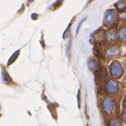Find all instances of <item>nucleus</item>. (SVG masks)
I'll return each mask as SVG.
<instances>
[{
  "instance_id": "nucleus-6",
  "label": "nucleus",
  "mask_w": 126,
  "mask_h": 126,
  "mask_svg": "<svg viewBox=\"0 0 126 126\" xmlns=\"http://www.w3.org/2000/svg\"><path fill=\"white\" fill-rule=\"evenodd\" d=\"M115 6L117 8V10L123 12L126 9V0H120V1L115 4Z\"/></svg>"
},
{
  "instance_id": "nucleus-17",
  "label": "nucleus",
  "mask_w": 126,
  "mask_h": 126,
  "mask_svg": "<svg viewBox=\"0 0 126 126\" xmlns=\"http://www.w3.org/2000/svg\"><path fill=\"white\" fill-rule=\"evenodd\" d=\"M111 126H121V124H120V123L117 122V121H113V122L111 123Z\"/></svg>"
},
{
  "instance_id": "nucleus-3",
  "label": "nucleus",
  "mask_w": 126,
  "mask_h": 126,
  "mask_svg": "<svg viewBox=\"0 0 126 126\" xmlns=\"http://www.w3.org/2000/svg\"><path fill=\"white\" fill-rule=\"evenodd\" d=\"M115 18H116V13H115V11L108 10L107 12H106L105 18H104V22H105L107 25H109V24H111L112 22H113Z\"/></svg>"
},
{
  "instance_id": "nucleus-13",
  "label": "nucleus",
  "mask_w": 126,
  "mask_h": 126,
  "mask_svg": "<svg viewBox=\"0 0 126 126\" xmlns=\"http://www.w3.org/2000/svg\"><path fill=\"white\" fill-rule=\"evenodd\" d=\"M63 3V0H57V2L55 3L54 4H53L52 6H51V8L52 9H55V8H57V7H58L60 4Z\"/></svg>"
},
{
  "instance_id": "nucleus-1",
  "label": "nucleus",
  "mask_w": 126,
  "mask_h": 126,
  "mask_svg": "<svg viewBox=\"0 0 126 126\" xmlns=\"http://www.w3.org/2000/svg\"><path fill=\"white\" fill-rule=\"evenodd\" d=\"M109 70H110V73H111L112 77L116 79H119L121 76L123 75V67L121 66L118 62H113L109 67Z\"/></svg>"
},
{
  "instance_id": "nucleus-23",
  "label": "nucleus",
  "mask_w": 126,
  "mask_h": 126,
  "mask_svg": "<svg viewBox=\"0 0 126 126\" xmlns=\"http://www.w3.org/2000/svg\"><path fill=\"white\" fill-rule=\"evenodd\" d=\"M34 0H28V2H33Z\"/></svg>"
},
{
  "instance_id": "nucleus-24",
  "label": "nucleus",
  "mask_w": 126,
  "mask_h": 126,
  "mask_svg": "<svg viewBox=\"0 0 126 126\" xmlns=\"http://www.w3.org/2000/svg\"><path fill=\"white\" fill-rule=\"evenodd\" d=\"M86 126H89V125H88V124H87V125H86Z\"/></svg>"
},
{
  "instance_id": "nucleus-14",
  "label": "nucleus",
  "mask_w": 126,
  "mask_h": 126,
  "mask_svg": "<svg viewBox=\"0 0 126 126\" xmlns=\"http://www.w3.org/2000/svg\"><path fill=\"white\" fill-rule=\"evenodd\" d=\"M70 27H71V24H70V25L68 26L67 28L65 29L64 33H63V39H65V38H67L68 34H69V31H70Z\"/></svg>"
},
{
  "instance_id": "nucleus-18",
  "label": "nucleus",
  "mask_w": 126,
  "mask_h": 126,
  "mask_svg": "<svg viewBox=\"0 0 126 126\" xmlns=\"http://www.w3.org/2000/svg\"><path fill=\"white\" fill-rule=\"evenodd\" d=\"M32 19H38V14H36V13H33L31 16Z\"/></svg>"
},
{
  "instance_id": "nucleus-8",
  "label": "nucleus",
  "mask_w": 126,
  "mask_h": 126,
  "mask_svg": "<svg viewBox=\"0 0 126 126\" xmlns=\"http://www.w3.org/2000/svg\"><path fill=\"white\" fill-rule=\"evenodd\" d=\"M107 39L109 42H114V41L116 40V33L115 31H110L107 34Z\"/></svg>"
},
{
  "instance_id": "nucleus-7",
  "label": "nucleus",
  "mask_w": 126,
  "mask_h": 126,
  "mask_svg": "<svg viewBox=\"0 0 126 126\" xmlns=\"http://www.w3.org/2000/svg\"><path fill=\"white\" fill-rule=\"evenodd\" d=\"M97 67H98V63L96 62V60L95 59H89L88 61V68L90 71H95V70L97 69Z\"/></svg>"
},
{
  "instance_id": "nucleus-12",
  "label": "nucleus",
  "mask_w": 126,
  "mask_h": 126,
  "mask_svg": "<svg viewBox=\"0 0 126 126\" xmlns=\"http://www.w3.org/2000/svg\"><path fill=\"white\" fill-rule=\"evenodd\" d=\"M86 17H84V18H82L81 20L79 21V25H78V27H77V30H76V34H78L79 32L80 27H81L82 24H83V22H84V21L86 20Z\"/></svg>"
},
{
  "instance_id": "nucleus-9",
  "label": "nucleus",
  "mask_w": 126,
  "mask_h": 126,
  "mask_svg": "<svg viewBox=\"0 0 126 126\" xmlns=\"http://www.w3.org/2000/svg\"><path fill=\"white\" fill-rule=\"evenodd\" d=\"M2 81L4 82V84H9L11 82V78L10 76L8 75L7 72H5L4 71L2 72Z\"/></svg>"
},
{
  "instance_id": "nucleus-15",
  "label": "nucleus",
  "mask_w": 126,
  "mask_h": 126,
  "mask_svg": "<svg viewBox=\"0 0 126 126\" xmlns=\"http://www.w3.org/2000/svg\"><path fill=\"white\" fill-rule=\"evenodd\" d=\"M71 46H72V40L69 42V44H68V48H67V55L70 57V51H71Z\"/></svg>"
},
{
  "instance_id": "nucleus-20",
  "label": "nucleus",
  "mask_w": 126,
  "mask_h": 126,
  "mask_svg": "<svg viewBox=\"0 0 126 126\" xmlns=\"http://www.w3.org/2000/svg\"><path fill=\"white\" fill-rule=\"evenodd\" d=\"M121 18H122V19H126V13H124V14L121 15Z\"/></svg>"
},
{
  "instance_id": "nucleus-10",
  "label": "nucleus",
  "mask_w": 126,
  "mask_h": 126,
  "mask_svg": "<svg viewBox=\"0 0 126 126\" xmlns=\"http://www.w3.org/2000/svg\"><path fill=\"white\" fill-rule=\"evenodd\" d=\"M119 36L123 41H126V27H124L120 30Z\"/></svg>"
},
{
  "instance_id": "nucleus-2",
  "label": "nucleus",
  "mask_w": 126,
  "mask_h": 126,
  "mask_svg": "<svg viewBox=\"0 0 126 126\" xmlns=\"http://www.w3.org/2000/svg\"><path fill=\"white\" fill-rule=\"evenodd\" d=\"M103 108H104L106 112L112 113L115 110V103H114L113 100L110 98H106L103 101Z\"/></svg>"
},
{
  "instance_id": "nucleus-16",
  "label": "nucleus",
  "mask_w": 126,
  "mask_h": 126,
  "mask_svg": "<svg viewBox=\"0 0 126 126\" xmlns=\"http://www.w3.org/2000/svg\"><path fill=\"white\" fill-rule=\"evenodd\" d=\"M78 107L79 109L80 108V90L79 89V92H78Z\"/></svg>"
},
{
  "instance_id": "nucleus-4",
  "label": "nucleus",
  "mask_w": 126,
  "mask_h": 126,
  "mask_svg": "<svg viewBox=\"0 0 126 126\" xmlns=\"http://www.w3.org/2000/svg\"><path fill=\"white\" fill-rule=\"evenodd\" d=\"M107 89L110 94H116L118 90L117 83L116 81H114V80H109L107 84Z\"/></svg>"
},
{
  "instance_id": "nucleus-21",
  "label": "nucleus",
  "mask_w": 126,
  "mask_h": 126,
  "mask_svg": "<svg viewBox=\"0 0 126 126\" xmlns=\"http://www.w3.org/2000/svg\"><path fill=\"white\" fill-rule=\"evenodd\" d=\"M124 107L126 108V100H125V101H124Z\"/></svg>"
},
{
  "instance_id": "nucleus-11",
  "label": "nucleus",
  "mask_w": 126,
  "mask_h": 126,
  "mask_svg": "<svg viewBox=\"0 0 126 126\" xmlns=\"http://www.w3.org/2000/svg\"><path fill=\"white\" fill-rule=\"evenodd\" d=\"M19 50H18L16 53H14V54L12 56V57L10 58V60H9V62H8V65H10L12 63H13V61L14 60H16V58H17V57L19 56Z\"/></svg>"
},
{
  "instance_id": "nucleus-5",
  "label": "nucleus",
  "mask_w": 126,
  "mask_h": 126,
  "mask_svg": "<svg viewBox=\"0 0 126 126\" xmlns=\"http://www.w3.org/2000/svg\"><path fill=\"white\" fill-rule=\"evenodd\" d=\"M118 54H119V48L118 47H112V48H110L107 50V55L109 57L117 56Z\"/></svg>"
},
{
  "instance_id": "nucleus-22",
  "label": "nucleus",
  "mask_w": 126,
  "mask_h": 126,
  "mask_svg": "<svg viewBox=\"0 0 126 126\" xmlns=\"http://www.w3.org/2000/svg\"><path fill=\"white\" fill-rule=\"evenodd\" d=\"M92 1H93V0H89V1H88V4H90V3L92 2Z\"/></svg>"
},
{
  "instance_id": "nucleus-19",
  "label": "nucleus",
  "mask_w": 126,
  "mask_h": 126,
  "mask_svg": "<svg viewBox=\"0 0 126 126\" xmlns=\"http://www.w3.org/2000/svg\"><path fill=\"white\" fill-rule=\"evenodd\" d=\"M123 119L126 122V111H124V113H123Z\"/></svg>"
}]
</instances>
